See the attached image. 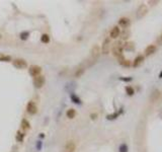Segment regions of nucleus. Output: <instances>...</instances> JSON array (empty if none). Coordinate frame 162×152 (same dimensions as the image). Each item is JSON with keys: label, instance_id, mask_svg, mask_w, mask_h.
<instances>
[{"label": "nucleus", "instance_id": "ddd939ff", "mask_svg": "<svg viewBox=\"0 0 162 152\" xmlns=\"http://www.w3.org/2000/svg\"><path fill=\"white\" fill-rule=\"evenodd\" d=\"M155 51H156V47H155L154 45H149L148 47L146 48V50H145V53H146L147 56H149V55H152Z\"/></svg>", "mask_w": 162, "mask_h": 152}, {"label": "nucleus", "instance_id": "a211bd4d", "mask_svg": "<svg viewBox=\"0 0 162 152\" xmlns=\"http://www.w3.org/2000/svg\"><path fill=\"white\" fill-rule=\"evenodd\" d=\"M40 41H42V43L48 44V43L50 42V37H49L47 34H44V35L42 36V38H40Z\"/></svg>", "mask_w": 162, "mask_h": 152}, {"label": "nucleus", "instance_id": "c756f323", "mask_svg": "<svg viewBox=\"0 0 162 152\" xmlns=\"http://www.w3.org/2000/svg\"><path fill=\"white\" fill-rule=\"evenodd\" d=\"M121 79L124 81H131L132 80V78H121Z\"/></svg>", "mask_w": 162, "mask_h": 152}, {"label": "nucleus", "instance_id": "7ed1b4c3", "mask_svg": "<svg viewBox=\"0 0 162 152\" xmlns=\"http://www.w3.org/2000/svg\"><path fill=\"white\" fill-rule=\"evenodd\" d=\"M45 82H46V79H45V76H43V75H39V76L35 77V79H34V84L37 88L43 87Z\"/></svg>", "mask_w": 162, "mask_h": 152}, {"label": "nucleus", "instance_id": "9b49d317", "mask_svg": "<svg viewBox=\"0 0 162 152\" xmlns=\"http://www.w3.org/2000/svg\"><path fill=\"white\" fill-rule=\"evenodd\" d=\"M130 23H131V21L127 17H122L121 19L119 20V25L121 26L122 28H128L130 26Z\"/></svg>", "mask_w": 162, "mask_h": 152}, {"label": "nucleus", "instance_id": "f8f14e48", "mask_svg": "<svg viewBox=\"0 0 162 152\" xmlns=\"http://www.w3.org/2000/svg\"><path fill=\"white\" fill-rule=\"evenodd\" d=\"M143 61H144V56L140 55L138 56V57H136L134 62H133V66L134 67H138L139 65H141L143 63Z\"/></svg>", "mask_w": 162, "mask_h": 152}, {"label": "nucleus", "instance_id": "39448f33", "mask_svg": "<svg viewBox=\"0 0 162 152\" xmlns=\"http://www.w3.org/2000/svg\"><path fill=\"white\" fill-rule=\"evenodd\" d=\"M13 66L18 68V69L26 68L27 66V61H25L23 59H15V60H13Z\"/></svg>", "mask_w": 162, "mask_h": 152}, {"label": "nucleus", "instance_id": "bb28decb", "mask_svg": "<svg viewBox=\"0 0 162 152\" xmlns=\"http://www.w3.org/2000/svg\"><path fill=\"white\" fill-rule=\"evenodd\" d=\"M157 44H158V45H162V35H160V36L158 37V39H157Z\"/></svg>", "mask_w": 162, "mask_h": 152}, {"label": "nucleus", "instance_id": "5701e85b", "mask_svg": "<svg viewBox=\"0 0 162 152\" xmlns=\"http://www.w3.org/2000/svg\"><path fill=\"white\" fill-rule=\"evenodd\" d=\"M126 91H127V93H128L129 95H133V94H134V89H133V87H131V86H127V87H126Z\"/></svg>", "mask_w": 162, "mask_h": 152}, {"label": "nucleus", "instance_id": "b1692460", "mask_svg": "<svg viewBox=\"0 0 162 152\" xmlns=\"http://www.w3.org/2000/svg\"><path fill=\"white\" fill-rule=\"evenodd\" d=\"M28 36H29V33H28V31L21 33V34H20V39H21V40H27Z\"/></svg>", "mask_w": 162, "mask_h": 152}, {"label": "nucleus", "instance_id": "f3484780", "mask_svg": "<svg viewBox=\"0 0 162 152\" xmlns=\"http://www.w3.org/2000/svg\"><path fill=\"white\" fill-rule=\"evenodd\" d=\"M10 60H11V58L9 56L4 55V54H0V61H2V62H8Z\"/></svg>", "mask_w": 162, "mask_h": 152}, {"label": "nucleus", "instance_id": "cd10ccee", "mask_svg": "<svg viewBox=\"0 0 162 152\" xmlns=\"http://www.w3.org/2000/svg\"><path fill=\"white\" fill-rule=\"evenodd\" d=\"M37 147H38L39 150L42 148V142H40V141H38V143H37Z\"/></svg>", "mask_w": 162, "mask_h": 152}, {"label": "nucleus", "instance_id": "7c9ffc66", "mask_svg": "<svg viewBox=\"0 0 162 152\" xmlns=\"http://www.w3.org/2000/svg\"><path fill=\"white\" fill-rule=\"evenodd\" d=\"M160 78H162V72L160 73Z\"/></svg>", "mask_w": 162, "mask_h": 152}, {"label": "nucleus", "instance_id": "0eeeda50", "mask_svg": "<svg viewBox=\"0 0 162 152\" xmlns=\"http://www.w3.org/2000/svg\"><path fill=\"white\" fill-rule=\"evenodd\" d=\"M109 49H110V40L108 38L102 43V47H101L100 50H101L102 54H108V52H109Z\"/></svg>", "mask_w": 162, "mask_h": 152}, {"label": "nucleus", "instance_id": "4468645a", "mask_svg": "<svg viewBox=\"0 0 162 152\" xmlns=\"http://www.w3.org/2000/svg\"><path fill=\"white\" fill-rule=\"evenodd\" d=\"M119 61H120V64L123 65V66H126V67H129V66H131V62L129 61V60H126L123 56L121 57H119Z\"/></svg>", "mask_w": 162, "mask_h": 152}, {"label": "nucleus", "instance_id": "412c9836", "mask_svg": "<svg viewBox=\"0 0 162 152\" xmlns=\"http://www.w3.org/2000/svg\"><path fill=\"white\" fill-rule=\"evenodd\" d=\"M83 73H84V69H83V68L77 69L76 70V72H75V77H80Z\"/></svg>", "mask_w": 162, "mask_h": 152}, {"label": "nucleus", "instance_id": "2eb2a0df", "mask_svg": "<svg viewBox=\"0 0 162 152\" xmlns=\"http://www.w3.org/2000/svg\"><path fill=\"white\" fill-rule=\"evenodd\" d=\"M66 116H67V118H69V119H73L76 116V111H75L74 109H69L66 111Z\"/></svg>", "mask_w": 162, "mask_h": 152}, {"label": "nucleus", "instance_id": "a878e982", "mask_svg": "<svg viewBox=\"0 0 162 152\" xmlns=\"http://www.w3.org/2000/svg\"><path fill=\"white\" fill-rule=\"evenodd\" d=\"M119 116V114H114V115H109L108 116V120H112V119H116L117 117Z\"/></svg>", "mask_w": 162, "mask_h": 152}, {"label": "nucleus", "instance_id": "423d86ee", "mask_svg": "<svg viewBox=\"0 0 162 152\" xmlns=\"http://www.w3.org/2000/svg\"><path fill=\"white\" fill-rule=\"evenodd\" d=\"M27 111L29 115H35L38 111V108L34 101H29L27 106Z\"/></svg>", "mask_w": 162, "mask_h": 152}, {"label": "nucleus", "instance_id": "dca6fc26", "mask_svg": "<svg viewBox=\"0 0 162 152\" xmlns=\"http://www.w3.org/2000/svg\"><path fill=\"white\" fill-rule=\"evenodd\" d=\"M21 127H22V129H25V130H27V129H29V128H30L29 122H27V120L23 119V120L21 121Z\"/></svg>", "mask_w": 162, "mask_h": 152}, {"label": "nucleus", "instance_id": "6ab92c4d", "mask_svg": "<svg viewBox=\"0 0 162 152\" xmlns=\"http://www.w3.org/2000/svg\"><path fill=\"white\" fill-rule=\"evenodd\" d=\"M23 137H25V134H23V133H21L20 131H18V132H17V134H16V140H17L18 142H22Z\"/></svg>", "mask_w": 162, "mask_h": 152}, {"label": "nucleus", "instance_id": "aec40b11", "mask_svg": "<svg viewBox=\"0 0 162 152\" xmlns=\"http://www.w3.org/2000/svg\"><path fill=\"white\" fill-rule=\"evenodd\" d=\"M71 99H72V101H73L74 103H80L79 97H77L75 94H71Z\"/></svg>", "mask_w": 162, "mask_h": 152}, {"label": "nucleus", "instance_id": "20e7f679", "mask_svg": "<svg viewBox=\"0 0 162 152\" xmlns=\"http://www.w3.org/2000/svg\"><path fill=\"white\" fill-rule=\"evenodd\" d=\"M147 11H148V9H147V6L145 5V4H142V5H140V7L138 8V11H137V17L140 19V18H143L146 13H147Z\"/></svg>", "mask_w": 162, "mask_h": 152}, {"label": "nucleus", "instance_id": "393cba45", "mask_svg": "<svg viewBox=\"0 0 162 152\" xmlns=\"http://www.w3.org/2000/svg\"><path fill=\"white\" fill-rule=\"evenodd\" d=\"M120 152H128V146L126 144H122L120 146Z\"/></svg>", "mask_w": 162, "mask_h": 152}, {"label": "nucleus", "instance_id": "f257e3e1", "mask_svg": "<svg viewBox=\"0 0 162 152\" xmlns=\"http://www.w3.org/2000/svg\"><path fill=\"white\" fill-rule=\"evenodd\" d=\"M123 46L121 45V42H119V43H116L115 44V46H114V48H112V54L116 56V57H121L123 56Z\"/></svg>", "mask_w": 162, "mask_h": 152}, {"label": "nucleus", "instance_id": "c85d7f7f", "mask_svg": "<svg viewBox=\"0 0 162 152\" xmlns=\"http://www.w3.org/2000/svg\"><path fill=\"white\" fill-rule=\"evenodd\" d=\"M90 117H91V119H92V120H95V119H96V117H97V115H96V114H91V115H90Z\"/></svg>", "mask_w": 162, "mask_h": 152}, {"label": "nucleus", "instance_id": "f03ea898", "mask_svg": "<svg viewBox=\"0 0 162 152\" xmlns=\"http://www.w3.org/2000/svg\"><path fill=\"white\" fill-rule=\"evenodd\" d=\"M40 72H42V68H40V66H38V65H33V66H30L29 69H28V73H29L31 76H34V77L39 76L40 74Z\"/></svg>", "mask_w": 162, "mask_h": 152}, {"label": "nucleus", "instance_id": "4be33fe9", "mask_svg": "<svg viewBox=\"0 0 162 152\" xmlns=\"http://www.w3.org/2000/svg\"><path fill=\"white\" fill-rule=\"evenodd\" d=\"M125 49L126 50H134V44L133 43H127L125 45Z\"/></svg>", "mask_w": 162, "mask_h": 152}, {"label": "nucleus", "instance_id": "9d476101", "mask_svg": "<svg viewBox=\"0 0 162 152\" xmlns=\"http://www.w3.org/2000/svg\"><path fill=\"white\" fill-rule=\"evenodd\" d=\"M120 34H121V30H120L119 27H114L111 28V30H110L109 36H110L111 39H116V38H118L120 36Z\"/></svg>", "mask_w": 162, "mask_h": 152}, {"label": "nucleus", "instance_id": "1a4fd4ad", "mask_svg": "<svg viewBox=\"0 0 162 152\" xmlns=\"http://www.w3.org/2000/svg\"><path fill=\"white\" fill-rule=\"evenodd\" d=\"M76 149V145L73 141H68L65 145V152H74Z\"/></svg>", "mask_w": 162, "mask_h": 152}, {"label": "nucleus", "instance_id": "6e6552de", "mask_svg": "<svg viewBox=\"0 0 162 152\" xmlns=\"http://www.w3.org/2000/svg\"><path fill=\"white\" fill-rule=\"evenodd\" d=\"M100 53H101L100 47H99V46H97V45H94V46L92 47L91 51H90L91 57H92L93 59H97V58L99 57V55H100Z\"/></svg>", "mask_w": 162, "mask_h": 152}]
</instances>
